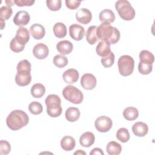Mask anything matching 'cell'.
<instances>
[{
	"mask_svg": "<svg viewBox=\"0 0 155 155\" xmlns=\"http://www.w3.org/2000/svg\"><path fill=\"white\" fill-rule=\"evenodd\" d=\"M33 54L37 59H44L48 56L49 50L45 44L43 43H38L33 47Z\"/></svg>",
	"mask_w": 155,
	"mask_h": 155,
	"instance_id": "11",
	"label": "cell"
},
{
	"mask_svg": "<svg viewBox=\"0 0 155 155\" xmlns=\"http://www.w3.org/2000/svg\"><path fill=\"white\" fill-rule=\"evenodd\" d=\"M101 63L102 64V65L104 67L106 68H108L111 67L114 62V53L111 51L108 55H107L106 56L102 57L101 58Z\"/></svg>",
	"mask_w": 155,
	"mask_h": 155,
	"instance_id": "35",
	"label": "cell"
},
{
	"mask_svg": "<svg viewBox=\"0 0 155 155\" xmlns=\"http://www.w3.org/2000/svg\"><path fill=\"white\" fill-rule=\"evenodd\" d=\"M96 53L102 58L106 56L111 52L110 44L107 41L101 40L96 46Z\"/></svg>",
	"mask_w": 155,
	"mask_h": 155,
	"instance_id": "17",
	"label": "cell"
},
{
	"mask_svg": "<svg viewBox=\"0 0 155 155\" xmlns=\"http://www.w3.org/2000/svg\"><path fill=\"white\" fill-rule=\"evenodd\" d=\"M81 3V1L78 0H66L65 1V5L67 8L71 10L76 9L78 7H79Z\"/></svg>",
	"mask_w": 155,
	"mask_h": 155,
	"instance_id": "40",
	"label": "cell"
},
{
	"mask_svg": "<svg viewBox=\"0 0 155 155\" xmlns=\"http://www.w3.org/2000/svg\"><path fill=\"white\" fill-rule=\"evenodd\" d=\"M54 35L59 38H64L67 35V27L62 22H57L53 26Z\"/></svg>",
	"mask_w": 155,
	"mask_h": 155,
	"instance_id": "26",
	"label": "cell"
},
{
	"mask_svg": "<svg viewBox=\"0 0 155 155\" xmlns=\"http://www.w3.org/2000/svg\"><path fill=\"white\" fill-rule=\"evenodd\" d=\"M76 19L82 24H87L92 19V14L88 9L82 8L76 13Z\"/></svg>",
	"mask_w": 155,
	"mask_h": 155,
	"instance_id": "12",
	"label": "cell"
},
{
	"mask_svg": "<svg viewBox=\"0 0 155 155\" xmlns=\"http://www.w3.org/2000/svg\"><path fill=\"white\" fill-rule=\"evenodd\" d=\"M79 74L78 70L74 68H70L65 71L62 74V78L65 83L71 84L78 81Z\"/></svg>",
	"mask_w": 155,
	"mask_h": 155,
	"instance_id": "14",
	"label": "cell"
},
{
	"mask_svg": "<svg viewBox=\"0 0 155 155\" xmlns=\"http://www.w3.org/2000/svg\"><path fill=\"white\" fill-rule=\"evenodd\" d=\"M46 4L47 7L51 11H58L62 6L61 0H47Z\"/></svg>",
	"mask_w": 155,
	"mask_h": 155,
	"instance_id": "38",
	"label": "cell"
},
{
	"mask_svg": "<svg viewBox=\"0 0 155 155\" xmlns=\"http://www.w3.org/2000/svg\"><path fill=\"white\" fill-rule=\"evenodd\" d=\"M13 2L18 7L31 6L34 3V0H15Z\"/></svg>",
	"mask_w": 155,
	"mask_h": 155,
	"instance_id": "41",
	"label": "cell"
},
{
	"mask_svg": "<svg viewBox=\"0 0 155 155\" xmlns=\"http://www.w3.org/2000/svg\"><path fill=\"white\" fill-rule=\"evenodd\" d=\"M95 137L93 133L87 131L82 134L79 139L80 144L85 148L91 147L94 142Z\"/></svg>",
	"mask_w": 155,
	"mask_h": 155,
	"instance_id": "20",
	"label": "cell"
},
{
	"mask_svg": "<svg viewBox=\"0 0 155 155\" xmlns=\"http://www.w3.org/2000/svg\"><path fill=\"white\" fill-rule=\"evenodd\" d=\"M31 81V76L30 72L25 71H17L15 76V82L16 84L19 86L28 85Z\"/></svg>",
	"mask_w": 155,
	"mask_h": 155,
	"instance_id": "13",
	"label": "cell"
},
{
	"mask_svg": "<svg viewBox=\"0 0 155 155\" xmlns=\"http://www.w3.org/2000/svg\"><path fill=\"white\" fill-rule=\"evenodd\" d=\"M53 64L58 68H63L68 64V59L62 54L56 55L53 59Z\"/></svg>",
	"mask_w": 155,
	"mask_h": 155,
	"instance_id": "31",
	"label": "cell"
},
{
	"mask_svg": "<svg viewBox=\"0 0 155 155\" xmlns=\"http://www.w3.org/2000/svg\"><path fill=\"white\" fill-rule=\"evenodd\" d=\"M80 114L79 110L76 107H69L65 113L66 119L71 122L76 121L79 118Z\"/></svg>",
	"mask_w": 155,
	"mask_h": 155,
	"instance_id": "23",
	"label": "cell"
},
{
	"mask_svg": "<svg viewBox=\"0 0 155 155\" xmlns=\"http://www.w3.org/2000/svg\"><path fill=\"white\" fill-rule=\"evenodd\" d=\"M132 131L134 135L138 137H143L148 133V127L145 123L137 122L133 125Z\"/></svg>",
	"mask_w": 155,
	"mask_h": 155,
	"instance_id": "15",
	"label": "cell"
},
{
	"mask_svg": "<svg viewBox=\"0 0 155 155\" xmlns=\"http://www.w3.org/2000/svg\"><path fill=\"white\" fill-rule=\"evenodd\" d=\"M15 38L19 43L25 45L30 39L29 31L27 28L21 27L18 29Z\"/></svg>",
	"mask_w": 155,
	"mask_h": 155,
	"instance_id": "18",
	"label": "cell"
},
{
	"mask_svg": "<svg viewBox=\"0 0 155 155\" xmlns=\"http://www.w3.org/2000/svg\"><path fill=\"white\" fill-rule=\"evenodd\" d=\"M74 154H84V155H85V154H86V153L84 152V151H83L81 150H79L76 151V152H74Z\"/></svg>",
	"mask_w": 155,
	"mask_h": 155,
	"instance_id": "43",
	"label": "cell"
},
{
	"mask_svg": "<svg viewBox=\"0 0 155 155\" xmlns=\"http://www.w3.org/2000/svg\"><path fill=\"white\" fill-rule=\"evenodd\" d=\"M99 18L100 21L102 22L111 23L115 20V15L111 10L104 9L100 12Z\"/></svg>",
	"mask_w": 155,
	"mask_h": 155,
	"instance_id": "22",
	"label": "cell"
},
{
	"mask_svg": "<svg viewBox=\"0 0 155 155\" xmlns=\"http://www.w3.org/2000/svg\"><path fill=\"white\" fill-rule=\"evenodd\" d=\"M45 92V88L42 84L37 83L31 88V94L35 98H40L44 96Z\"/></svg>",
	"mask_w": 155,
	"mask_h": 155,
	"instance_id": "28",
	"label": "cell"
},
{
	"mask_svg": "<svg viewBox=\"0 0 155 155\" xmlns=\"http://www.w3.org/2000/svg\"><path fill=\"white\" fill-rule=\"evenodd\" d=\"M17 71H25L30 72L31 71V64L27 60L24 59L19 61L16 67Z\"/></svg>",
	"mask_w": 155,
	"mask_h": 155,
	"instance_id": "36",
	"label": "cell"
},
{
	"mask_svg": "<svg viewBox=\"0 0 155 155\" xmlns=\"http://www.w3.org/2000/svg\"><path fill=\"white\" fill-rule=\"evenodd\" d=\"M139 59L140 61L149 62L153 64L154 61V56L150 51L143 50L139 53Z\"/></svg>",
	"mask_w": 155,
	"mask_h": 155,
	"instance_id": "32",
	"label": "cell"
},
{
	"mask_svg": "<svg viewBox=\"0 0 155 155\" xmlns=\"http://www.w3.org/2000/svg\"><path fill=\"white\" fill-rule=\"evenodd\" d=\"M138 116L139 111L135 107H127L123 111V116L127 120H136L138 117Z\"/></svg>",
	"mask_w": 155,
	"mask_h": 155,
	"instance_id": "25",
	"label": "cell"
},
{
	"mask_svg": "<svg viewBox=\"0 0 155 155\" xmlns=\"http://www.w3.org/2000/svg\"><path fill=\"white\" fill-rule=\"evenodd\" d=\"M13 13L12 8L11 6L5 5L2 6L0 8V19L2 20H7L8 19Z\"/></svg>",
	"mask_w": 155,
	"mask_h": 155,
	"instance_id": "34",
	"label": "cell"
},
{
	"mask_svg": "<svg viewBox=\"0 0 155 155\" xmlns=\"http://www.w3.org/2000/svg\"><path fill=\"white\" fill-rule=\"evenodd\" d=\"M30 33L33 38L35 39H42L45 34V28L39 24H34L30 28Z\"/></svg>",
	"mask_w": 155,
	"mask_h": 155,
	"instance_id": "16",
	"label": "cell"
},
{
	"mask_svg": "<svg viewBox=\"0 0 155 155\" xmlns=\"http://www.w3.org/2000/svg\"><path fill=\"white\" fill-rule=\"evenodd\" d=\"M117 65L119 73L123 76H127L133 72L134 61L129 55H123L119 58Z\"/></svg>",
	"mask_w": 155,
	"mask_h": 155,
	"instance_id": "5",
	"label": "cell"
},
{
	"mask_svg": "<svg viewBox=\"0 0 155 155\" xmlns=\"http://www.w3.org/2000/svg\"><path fill=\"white\" fill-rule=\"evenodd\" d=\"M95 128L101 133L108 131L112 127L113 122L111 119L106 116H101L97 117L94 122Z\"/></svg>",
	"mask_w": 155,
	"mask_h": 155,
	"instance_id": "7",
	"label": "cell"
},
{
	"mask_svg": "<svg viewBox=\"0 0 155 155\" xmlns=\"http://www.w3.org/2000/svg\"><path fill=\"white\" fill-rule=\"evenodd\" d=\"M5 21L1 19V30L4 28V27L5 26Z\"/></svg>",
	"mask_w": 155,
	"mask_h": 155,
	"instance_id": "44",
	"label": "cell"
},
{
	"mask_svg": "<svg viewBox=\"0 0 155 155\" xmlns=\"http://www.w3.org/2000/svg\"><path fill=\"white\" fill-rule=\"evenodd\" d=\"M30 16L29 13L26 11L21 10L16 13L13 21L15 25L22 27L27 25L30 22Z\"/></svg>",
	"mask_w": 155,
	"mask_h": 155,
	"instance_id": "10",
	"label": "cell"
},
{
	"mask_svg": "<svg viewBox=\"0 0 155 155\" xmlns=\"http://www.w3.org/2000/svg\"><path fill=\"white\" fill-rule=\"evenodd\" d=\"M57 50L62 55L70 53L73 48V44L67 40L59 41L56 45Z\"/></svg>",
	"mask_w": 155,
	"mask_h": 155,
	"instance_id": "19",
	"label": "cell"
},
{
	"mask_svg": "<svg viewBox=\"0 0 155 155\" xmlns=\"http://www.w3.org/2000/svg\"><path fill=\"white\" fill-rule=\"evenodd\" d=\"M29 121L27 113L22 110H16L12 111L7 117L6 124L12 130H18L26 126Z\"/></svg>",
	"mask_w": 155,
	"mask_h": 155,
	"instance_id": "2",
	"label": "cell"
},
{
	"mask_svg": "<svg viewBox=\"0 0 155 155\" xmlns=\"http://www.w3.org/2000/svg\"><path fill=\"white\" fill-rule=\"evenodd\" d=\"M45 102L47 105V113L50 117H57L61 114L62 111L61 105V100L58 95L54 94L48 95Z\"/></svg>",
	"mask_w": 155,
	"mask_h": 155,
	"instance_id": "3",
	"label": "cell"
},
{
	"mask_svg": "<svg viewBox=\"0 0 155 155\" xmlns=\"http://www.w3.org/2000/svg\"><path fill=\"white\" fill-rule=\"evenodd\" d=\"M29 111L35 115L41 114L43 111V107L41 103L37 101H33L31 102L28 105Z\"/></svg>",
	"mask_w": 155,
	"mask_h": 155,
	"instance_id": "33",
	"label": "cell"
},
{
	"mask_svg": "<svg viewBox=\"0 0 155 155\" xmlns=\"http://www.w3.org/2000/svg\"><path fill=\"white\" fill-rule=\"evenodd\" d=\"M115 8L119 16L125 21H131L135 17V10L127 0H119L115 4Z\"/></svg>",
	"mask_w": 155,
	"mask_h": 155,
	"instance_id": "4",
	"label": "cell"
},
{
	"mask_svg": "<svg viewBox=\"0 0 155 155\" xmlns=\"http://www.w3.org/2000/svg\"><path fill=\"white\" fill-rule=\"evenodd\" d=\"M153 70V64L149 62L140 61L138 65V70L142 74H148Z\"/></svg>",
	"mask_w": 155,
	"mask_h": 155,
	"instance_id": "30",
	"label": "cell"
},
{
	"mask_svg": "<svg viewBox=\"0 0 155 155\" xmlns=\"http://www.w3.org/2000/svg\"><path fill=\"white\" fill-rule=\"evenodd\" d=\"M11 150V146L8 142L4 140L0 141V154H7L10 153Z\"/></svg>",
	"mask_w": 155,
	"mask_h": 155,
	"instance_id": "39",
	"label": "cell"
},
{
	"mask_svg": "<svg viewBox=\"0 0 155 155\" xmlns=\"http://www.w3.org/2000/svg\"><path fill=\"white\" fill-rule=\"evenodd\" d=\"M24 47H25V45L19 43L17 41V39H16L15 37L13 38L12 39V41H10V48L13 51H14L15 53H19V52L22 51L24 50Z\"/></svg>",
	"mask_w": 155,
	"mask_h": 155,
	"instance_id": "37",
	"label": "cell"
},
{
	"mask_svg": "<svg viewBox=\"0 0 155 155\" xmlns=\"http://www.w3.org/2000/svg\"><path fill=\"white\" fill-rule=\"evenodd\" d=\"M106 150L110 155H118L121 153L122 147L118 142L111 141L107 145Z\"/></svg>",
	"mask_w": 155,
	"mask_h": 155,
	"instance_id": "27",
	"label": "cell"
},
{
	"mask_svg": "<svg viewBox=\"0 0 155 155\" xmlns=\"http://www.w3.org/2000/svg\"><path fill=\"white\" fill-rule=\"evenodd\" d=\"M69 33L72 39L75 41H81L85 35V29L81 25L74 24L69 27Z\"/></svg>",
	"mask_w": 155,
	"mask_h": 155,
	"instance_id": "9",
	"label": "cell"
},
{
	"mask_svg": "<svg viewBox=\"0 0 155 155\" xmlns=\"http://www.w3.org/2000/svg\"><path fill=\"white\" fill-rule=\"evenodd\" d=\"M62 95L66 100L74 104H81L84 99L82 92L73 85L66 86L62 91Z\"/></svg>",
	"mask_w": 155,
	"mask_h": 155,
	"instance_id": "6",
	"label": "cell"
},
{
	"mask_svg": "<svg viewBox=\"0 0 155 155\" xmlns=\"http://www.w3.org/2000/svg\"><path fill=\"white\" fill-rule=\"evenodd\" d=\"M97 27L92 25L88 27L86 33V40L91 45L94 44L98 40V38L96 34Z\"/></svg>",
	"mask_w": 155,
	"mask_h": 155,
	"instance_id": "24",
	"label": "cell"
},
{
	"mask_svg": "<svg viewBox=\"0 0 155 155\" xmlns=\"http://www.w3.org/2000/svg\"><path fill=\"white\" fill-rule=\"evenodd\" d=\"M81 85L85 90H93L96 85V79L93 74L85 73L81 79Z\"/></svg>",
	"mask_w": 155,
	"mask_h": 155,
	"instance_id": "8",
	"label": "cell"
},
{
	"mask_svg": "<svg viewBox=\"0 0 155 155\" xmlns=\"http://www.w3.org/2000/svg\"><path fill=\"white\" fill-rule=\"evenodd\" d=\"M75 145V139L71 136H65L63 137L61 140V147L65 151H69L73 150Z\"/></svg>",
	"mask_w": 155,
	"mask_h": 155,
	"instance_id": "21",
	"label": "cell"
},
{
	"mask_svg": "<svg viewBox=\"0 0 155 155\" xmlns=\"http://www.w3.org/2000/svg\"><path fill=\"white\" fill-rule=\"evenodd\" d=\"M96 34L99 39L107 41L110 44L117 42L120 37L119 30L108 22H102L97 28Z\"/></svg>",
	"mask_w": 155,
	"mask_h": 155,
	"instance_id": "1",
	"label": "cell"
},
{
	"mask_svg": "<svg viewBox=\"0 0 155 155\" xmlns=\"http://www.w3.org/2000/svg\"><path fill=\"white\" fill-rule=\"evenodd\" d=\"M117 139L122 143H125L128 142L130 139V135L128 129L125 128H119L116 133Z\"/></svg>",
	"mask_w": 155,
	"mask_h": 155,
	"instance_id": "29",
	"label": "cell"
},
{
	"mask_svg": "<svg viewBox=\"0 0 155 155\" xmlns=\"http://www.w3.org/2000/svg\"><path fill=\"white\" fill-rule=\"evenodd\" d=\"M5 2L7 4V5H9V6L13 5V2L12 1H5Z\"/></svg>",
	"mask_w": 155,
	"mask_h": 155,
	"instance_id": "45",
	"label": "cell"
},
{
	"mask_svg": "<svg viewBox=\"0 0 155 155\" xmlns=\"http://www.w3.org/2000/svg\"><path fill=\"white\" fill-rule=\"evenodd\" d=\"M90 155H93V154H101V155H104V153L102 151V150L99 148H93L90 153Z\"/></svg>",
	"mask_w": 155,
	"mask_h": 155,
	"instance_id": "42",
	"label": "cell"
}]
</instances>
